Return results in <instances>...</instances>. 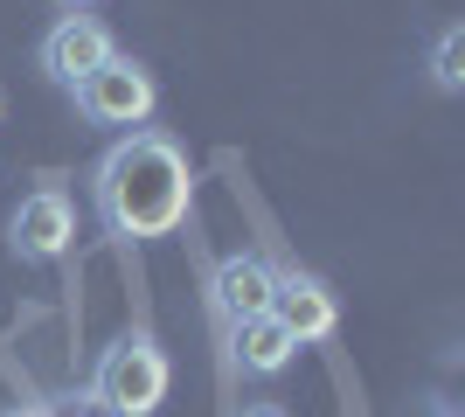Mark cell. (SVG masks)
<instances>
[{"mask_svg":"<svg viewBox=\"0 0 465 417\" xmlns=\"http://www.w3.org/2000/svg\"><path fill=\"white\" fill-rule=\"evenodd\" d=\"M91 202L97 223L125 243L174 237L194 209V167L167 133L139 125V133H118V146L91 167Z\"/></svg>","mask_w":465,"mask_h":417,"instance_id":"cell-1","label":"cell"},{"mask_svg":"<svg viewBox=\"0 0 465 417\" xmlns=\"http://www.w3.org/2000/svg\"><path fill=\"white\" fill-rule=\"evenodd\" d=\"M167 382H174V362L153 334H118L91 369V397L104 403L112 417H153L167 403Z\"/></svg>","mask_w":465,"mask_h":417,"instance_id":"cell-2","label":"cell"},{"mask_svg":"<svg viewBox=\"0 0 465 417\" xmlns=\"http://www.w3.org/2000/svg\"><path fill=\"white\" fill-rule=\"evenodd\" d=\"M70 104H77V119H84V125L139 133V125L153 119V104H160V84H153V70H146V63L112 56L104 70H91V77L70 91Z\"/></svg>","mask_w":465,"mask_h":417,"instance_id":"cell-3","label":"cell"},{"mask_svg":"<svg viewBox=\"0 0 465 417\" xmlns=\"http://www.w3.org/2000/svg\"><path fill=\"white\" fill-rule=\"evenodd\" d=\"M118 56V42H112V28L97 15H56V28L35 42V70L56 91H77L91 70H104V63Z\"/></svg>","mask_w":465,"mask_h":417,"instance_id":"cell-4","label":"cell"},{"mask_svg":"<svg viewBox=\"0 0 465 417\" xmlns=\"http://www.w3.org/2000/svg\"><path fill=\"white\" fill-rule=\"evenodd\" d=\"M70 243H77V209H70L63 188H35V195L15 202V216H7L15 264H56V258H70Z\"/></svg>","mask_w":465,"mask_h":417,"instance_id":"cell-5","label":"cell"},{"mask_svg":"<svg viewBox=\"0 0 465 417\" xmlns=\"http://www.w3.org/2000/svg\"><path fill=\"white\" fill-rule=\"evenodd\" d=\"M272 320L299 341V348H312V341H333V334H341V299H333L327 278H312V272H278Z\"/></svg>","mask_w":465,"mask_h":417,"instance_id":"cell-6","label":"cell"},{"mask_svg":"<svg viewBox=\"0 0 465 417\" xmlns=\"http://www.w3.org/2000/svg\"><path fill=\"white\" fill-rule=\"evenodd\" d=\"M272 285H278V264L272 258H257V251H230V258L215 264V278H209V306L236 327V320L272 313Z\"/></svg>","mask_w":465,"mask_h":417,"instance_id":"cell-7","label":"cell"},{"mask_svg":"<svg viewBox=\"0 0 465 417\" xmlns=\"http://www.w3.org/2000/svg\"><path fill=\"white\" fill-rule=\"evenodd\" d=\"M230 362L243 376H285L292 362H299V341H292L272 313H257V320H236L230 327Z\"/></svg>","mask_w":465,"mask_h":417,"instance_id":"cell-8","label":"cell"},{"mask_svg":"<svg viewBox=\"0 0 465 417\" xmlns=\"http://www.w3.org/2000/svg\"><path fill=\"white\" fill-rule=\"evenodd\" d=\"M430 84H438L445 98L465 91V28H459V21H445V28L430 35Z\"/></svg>","mask_w":465,"mask_h":417,"instance_id":"cell-9","label":"cell"},{"mask_svg":"<svg viewBox=\"0 0 465 417\" xmlns=\"http://www.w3.org/2000/svg\"><path fill=\"white\" fill-rule=\"evenodd\" d=\"M56 15H91V7H104V0H49Z\"/></svg>","mask_w":465,"mask_h":417,"instance_id":"cell-10","label":"cell"},{"mask_svg":"<svg viewBox=\"0 0 465 417\" xmlns=\"http://www.w3.org/2000/svg\"><path fill=\"white\" fill-rule=\"evenodd\" d=\"M243 417H292V411H285V403H251Z\"/></svg>","mask_w":465,"mask_h":417,"instance_id":"cell-11","label":"cell"},{"mask_svg":"<svg viewBox=\"0 0 465 417\" xmlns=\"http://www.w3.org/2000/svg\"><path fill=\"white\" fill-rule=\"evenodd\" d=\"M0 417H49V411H35V403H15V411H0Z\"/></svg>","mask_w":465,"mask_h":417,"instance_id":"cell-12","label":"cell"},{"mask_svg":"<svg viewBox=\"0 0 465 417\" xmlns=\"http://www.w3.org/2000/svg\"><path fill=\"white\" fill-rule=\"evenodd\" d=\"M0 119H7V91H0Z\"/></svg>","mask_w":465,"mask_h":417,"instance_id":"cell-13","label":"cell"}]
</instances>
